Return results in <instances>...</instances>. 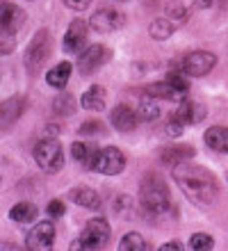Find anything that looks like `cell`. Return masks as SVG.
Masks as SVG:
<instances>
[{
    "mask_svg": "<svg viewBox=\"0 0 228 251\" xmlns=\"http://www.w3.org/2000/svg\"><path fill=\"white\" fill-rule=\"evenodd\" d=\"M64 203H62V201H59V199H55V201H51V203H48V215H51V217H62V215H64Z\"/></svg>",
    "mask_w": 228,
    "mask_h": 251,
    "instance_id": "cell-31",
    "label": "cell"
},
{
    "mask_svg": "<svg viewBox=\"0 0 228 251\" xmlns=\"http://www.w3.org/2000/svg\"><path fill=\"white\" fill-rule=\"evenodd\" d=\"M25 23V12L12 2H0V55H9L16 46V34Z\"/></svg>",
    "mask_w": 228,
    "mask_h": 251,
    "instance_id": "cell-3",
    "label": "cell"
},
{
    "mask_svg": "<svg viewBox=\"0 0 228 251\" xmlns=\"http://www.w3.org/2000/svg\"><path fill=\"white\" fill-rule=\"evenodd\" d=\"M182 245L178 242V240H174V242H164L162 247H160V251H180Z\"/></svg>",
    "mask_w": 228,
    "mask_h": 251,
    "instance_id": "cell-35",
    "label": "cell"
},
{
    "mask_svg": "<svg viewBox=\"0 0 228 251\" xmlns=\"http://www.w3.org/2000/svg\"><path fill=\"white\" fill-rule=\"evenodd\" d=\"M149 32H151L153 39L164 41V39H169L171 34H174V23H171L169 19H155V21H151Z\"/></svg>",
    "mask_w": 228,
    "mask_h": 251,
    "instance_id": "cell-24",
    "label": "cell"
},
{
    "mask_svg": "<svg viewBox=\"0 0 228 251\" xmlns=\"http://www.w3.org/2000/svg\"><path fill=\"white\" fill-rule=\"evenodd\" d=\"M107 242H110V224H107V219L96 217L91 222H87L85 231L80 233V238L71 245V249L96 251V249H103Z\"/></svg>",
    "mask_w": 228,
    "mask_h": 251,
    "instance_id": "cell-4",
    "label": "cell"
},
{
    "mask_svg": "<svg viewBox=\"0 0 228 251\" xmlns=\"http://www.w3.org/2000/svg\"><path fill=\"white\" fill-rule=\"evenodd\" d=\"M146 94L155 96L157 100H182V94H178L167 80H162V82H153V85L146 89Z\"/></svg>",
    "mask_w": 228,
    "mask_h": 251,
    "instance_id": "cell-22",
    "label": "cell"
},
{
    "mask_svg": "<svg viewBox=\"0 0 228 251\" xmlns=\"http://www.w3.org/2000/svg\"><path fill=\"white\" fill-rule=\"evenodd\" d=\"M80 105L85 107V110H89V112H101L105 107V89L103 87H89L82 96H80Z\"/></svg>",
    "mask_w": 228,
    "mask_h": 251,
    "instance_id": "cell-19",
    "label": "cell"
},
{
    "mask_svg": "<svg viewBox=\"0 0 228 251\" xmlns=\"http://www.w3.org/2000/svg\"><path fill=\"white\" fill-rule=\"evenodd\" d=\"M139 119L144 121H155L157 117H160V105H157V99L155 96H151V94H146L142 100H139Z\"/></svg>",
    "mask_w": 228,
    "mask_h": 251,
    "instance_id": "cell-23",
    "label": "cell"
},
{
    "mask_svg": "<svg viewBox=\"0 0 228 251\" xmlns=\"http://www.w3.org/2000/svg\"><path fill=\"white\" fill-rule=\"evenodd\" d=\"M110 57V50L101 44H94V46H87L78 57V71L82 75H91L94 71H98L101 66L105 64V60Z\"/></svg>",
    "mask_w": 228,
    "mask_h": 251,
    "instance_id": "cell-9",
    "label": "cell"
},
{
    "mask_svg": "<svg viewBox=\"0 0 228 251\" xmlns=\"http://www.w3.org/2000/svg\"><path fill=\"white\" fill-rule=\"evenodd\" d=\"M119 249L121 251H144L146 249V242H144V238L139 235V233H126L124 238H121V242H119Z\"/></svg>",
    "mask_w": 228,
    "mask_h": 251,
    "instance_id": "cell-26",
    "label": "cell"
},
{
    "mask_svg": "<svg viewBox=\"0 0 228 251\" xmlns=\"http://www.w3.org/2000/svg\"><path fill=\"white\" fill-rule=\"evenodd\" d=\"M217 64V57L210 50H194V53L185 55V60L180 64V71L192 75V78H203L208 75Z\"/></svg>",
    "mask_w": 228,
    "mask_h": 251,
    "instance_id": "cell-8",
    "label": "cell"
},
{
    "mask_svg": "<svg viewBox=\"0 0 228 251\" xmlns=\"http://www.w3.org/2000/svg\"><path fill=\"white\" fill-rule=\"evenodd\" d=\"M110 121H112V126H114L117 130L130 132V130H135L137 121H139V114H137L132 107H128V105H117L114 110H112V114H110Z\"/></svg>",
    "mask_w": 228,
    "mask_h": 251,
    "instance_id": "cell-15",
    "label": "cell"
},
{
    "mask_svg": "<svg viewBox=\"0 0 228 251\" xmlns=\"http://www.w3.org/2000/svg\"><path fill=\"white\" fill-rule=\"evenodd\" d=\"M171 119H176L178 124H182V126L199 124L201 119H205V105L194 103V100L182 99V100H178V107H176V112H174V117H171Z\"/></svg>",
    "mask_w": 228,
    "mask_h": 251,
    "instance_id": "cell-14",
    "label": "cell"
},
{
    "mask_svg": "<svg viewBox=\"0 0 228 251\" xmlns=\"http://www.w3.org/2000/svg\"><path fill=\"white\" fill-rule=\"evenodd\" d=\"M25 110V99L23 96H12L0 103V130H9L16 121L21 119V114Z\"/></svg>",
    "mask_w": 228,
    "mask_h": 251,
    "instance_id": "cell-12",
    "label": "cell"
},
{
    "mask_svg": "<svg viewBox=\"0 0 228 251\" xmlns=\"http://www.w3.org/2000/svg\"><path fill=\"white\" fill-rule=\"evenodd\" d=\"M34 162L41 172L46 174H57L64 167V153H62V144L52 137H44L39 144L34 146Z\"/></svg>",
    "mask_w": 228,
    "mask_h": 251,
    "instance_id": "cell-5",
    "label": "cell"
},
{
    "mask_svg": "<svg viewBox=\"0 0 228 251\" xmlns=\"http://www.w3.org/2000/svg\"><path fill=\"white\" fill-rule=\"evenodd\" d=\"M37 205L34 203H27V201H21V203H16L9 210V219H14V222H19V224H27V222H34L37 219Z\"/></svg>",
    "mask_w": 228,
    "mask_h": 251,
    "instance_id": "cell-21",
    "label": "cell"
},
{
    "mask_svg": "<svg viewBox=\"0 0 228 251\" xmlns=\"http://www.w3.org/2000/svg\"><path fill=\"white\" fill-rule=\"evenodd\" d=\"M228 0H196V7H203V9H208V7H224Z\"/></svg>",
    "mask_w": 228,
    "mask_h": 251,
    "instance_id": "cell-34",
    "label": "cell"
},
{
    "mask_svg": "<svg viewBox=\"0 0 228 251\" xmlns=\"http://www.w3.org/2000/svg\"><path fill=\"white\" fill-rule=\"evenodd\" d=\"M89 167L103 176H117L126 169V155L114 146H105L101 151L91 153Z\"/></svg>",
    "mask_w": 228,
    "mask_h": 251,
    "instance_id": "cell-7",
    "label": "cell"
},
{
    "mask_svg": "<svg viewBox=\"0 0 228 251\" xmlns=\"http://www.w3.org/2000/svg\"><path fill=\"white\" fill-rule=\"evenodd\" d=\"M167 14H169L171 19H185L187 16V7L182 5L180 0H169L167 2Z\"/></svg>",
    "mask_w": 228,
    "mask_h": 251,
    "instance_id": "cell-29",
    "label": "cell"
},
{
    "mask_svg": "<svg viewBox=\"0 0 228 251\" xmlns=\"http://www.w3.org/2000/svg\"><path fill=\"white\" fill-rule=\"evenodd\" d=\"M69 199H71L73 203L82 205V208H89V210H98L101 208V197L91 187H73L69 192Z\"/></svg>",
    "mask_w": 228,
    "mask_h": 251,
    "instance_id": "cell-17",
    "label": "cell"
},
{
    "mask_svg": "<svg viewBox=\"0 0 228 251\" xmlns=\"http://www.w3.org/2000/svg\"><path fill=\"white\" fill-rule=\"evenodd\" d=\"M189 247L194 251H210V249H215V240L210 238V235H205V233H194L192 240H189Z\"/></svg>",
    "mask_w": 228,
    "mask_h": 251,
    "instance_id": "cell-28",
    "label": "cell"
},
{
    "mask_svg": "<svg viewBox=\"0 0 228 251\" xmlns=\"http://www.w3.org/2000/svg\"><path fill=\"white\" fill-rule=\"evenodd\" d=\"M69 9H76V12H82V9H87V7L91 5V0H62Z\"/></svg>",
    "mask_w": 228,
    "mask_h": 251,
    "instance_id": "cell-33",
    "label": "cell"
},
{
    "mask_svg": "<svg viewBox=\"0 0 228 251\" xmlns=\"http://www.w3.org/2000/svg\"><path fill=\"white\" fill-rule=\"evenodd\" d=\"M52 242H55V226H52V222H39L25 238V247L32 251L51 249Z\"/></svg>",
    "mask_w": 228,
    "mask_h": 251,
    "instance_id": "cell-10",
    "label": "cell"
},
{
    "mask_svg": "<svg viewBox=\"0 0 228 251\" xmlns=\"http://www.w3.org/2000/svg\"><path fill=\"white\" fill-rule=\"evenodd\" d=\"M52 53V39L48 30H39L32 37L30 46L25 48V69L30 75H37L41 71V66L48 62Z\"/></svg>",
    "mask_w": 228,
    "mask_h": 251,
    "instance_id": "cell-6",
    "label": "cell"
},
{
    "mask_svg": "<svg viewBox=\"0 0 228 251\" xmlns=\"http://www.w3.org/2000/svg\"><path fill=\"white\" fill-rule=\"evenodd\" d=\"M87 32H89V27H87L85 21H71V25H69V30H66L64 34V50L66 53H78V50H82L87 44Z\"/></svg>",
    "mask_w": 228,
    "mask_h": 251,
    "instance_id": "cell-13",
    "label": "cell"
},
{
    "mask_svg": "<svg viewBox=\"0 0 228 251\" xmlns=\"http://www.w3.org/2000/svg\"><path fill=\"white\" fill-rule=\"evenodd\" d=\"M139 201H142V208L149 212L151 217L167 215L171 205V197L167 185H164V180L160 176H155V174H149L142 180V185H139Z\"/></svg>",
    "mask_w": 228,
    "mask_h": 251,
    "instance_id": "cell-2",
    "label": "cell"
},
{
    "mask_svg": "<svg viewBox=\"0 0 228 251\" xmlns=\"http://www.w3.org/2000/svg\"><path fill=\"white\" fill-rule=\"evenodd\" d=\"M71 153H73V160H76V162H87V160H89V149H87V144H82V142H76V144L71 146Z\"/></svg>",
    "mask_w": 228,
    "mask_h": 251,
    "instance_id": "cell-30",
    "label": "cell"
},
{
    "mask_svg": "<svg viewBox=\"0 0 228 251\" xmlns=\"http://www.w3.org/2000/svg\"><path fill=\"white\" fill-rule=\"evenodd\" d=\"M205 144L212 149V151L219 153H228V128L224 126H212L205 130Z\"/></svg>",
    "mask_w": 228,
    "mask_h": 251,
    "instance_id": "cell-20",
    "label": "cell"
},
{
    "mask_svg": "<svg viewBox=\"0 0 228 251\" xmlns=\"http://www.w3.org/2000/svg\"><path fill=\"white\" fill-rule=\"evenodd\" d=\"M117 2H128V0H117Z\"/></svg>",
    "mask_w": 228,
    "mask_h": 251,
    "instance_id": "cell-36",
    "label": "cell"
},
{
    "mask_svg": "<svg viewBox=\"0 0 228 251\" xmlns=\"http://www.w3.org/2000/svg\"><path fill=\"white\" fill-rule=\"evenodd\" d=\"M174 180L180 187V192L192 201L194 205H210L219 194V185L217 178L199 165H189V162H180L174 167Z\"/></svg>",
    "mask_w": 228,
    "mask_h": 251,
    "instance_id": "cell-1",
    "label": "cell"
},
{
    "mask_svg": "<svg viewBox=\"0 0 228 251\" xmlns=\"http://www.w3.org/2000/svg\"><path fill=\"white\" fill-rule=\"evenodd\" d=\"M71 71L73 66L69 62H59L57 66H52L51 71L46 73V82L52 87V89H64L69 78H71Z\"/></svg>",
    "mask_w": 228,
    "mask_h": 251,
    "instance_id": "cell-18",
    "label": "cell"
},
{
    "mask_svg": "<svg viewBox=\"0 0 228 251\" xmlns=\"http://www.w3.org/2000/svg\"><path fill=\"white\" fill-rule=\"evenodd\" d=\"M194 146H187V144H174V146H167L162 149L160 158L162 162H169V165H180V162H187V160L194 158Z\"/></svg>",
    "mask_w": 228,
    "mask_h": 251,
    "instance_id": "cell-16",
    "label": "cell"
},
{
    "mask_svg": "<svg viewBox=\"0 0 228 251\" xmlns=\"http://www.w3.org/2000/svg\"><path fill=\"white\" fill-rule=\"evenodd\" d=\"M126 16L117 9H101L89 19V25L96 30V32H112V30H119L124 27Z\"/></svg>",
    "mask_w": 228,
    "mask_h": 251,
    "instance_id": "cell-11",
    "label": "cell"
},
{
    "mask_svg": "<svg viewBox=\"0 0 228 251\" xmlns=\"http://www.w3.org/2000/svg\"><path fill=\"white\" fill-rule=\"evenodd\" d=\"M52 110L59 117H69V114L76 112V99H73L71 94H59L57 99H55V103H52Z\"/></svg>",
    "mask_w": 228,
    "mask_h": 251,
    "instance_id": "cell-25",
    "label": "cell"
},
{
    "mask_svg": "<svg viewBox=\"0 0 228 251\" xmlns=\"http://www.w3.org/2000/svg\"><path fill=\"white\" fill-rule=\"evenodd\" d=\"M167 82H169L174 89H176L178 94H187V89H189V82H187V73H182V71H174V73H169L167 75Z\"/></svg>",
    "mask_w": 228,
    "mask_h": 251,
    "instance_id": "cell-27",
    "label": "cell"
},
{
    "mask_svg": "<svg viewBox=\"0 0 228 251\" xmlns=\"http://www.w3.org/2000/svg\"><path fill=\"white\" fill-rule=\"evenodd\" d=\"M105 128L98 121H87V124L80 126V135H89V132H103Z\"/></svg>",
    "mask_w": 228,
    "mask_h": 251,
    "instance_id": "cell-32",
    "label": "cell"
}]
</instances>
